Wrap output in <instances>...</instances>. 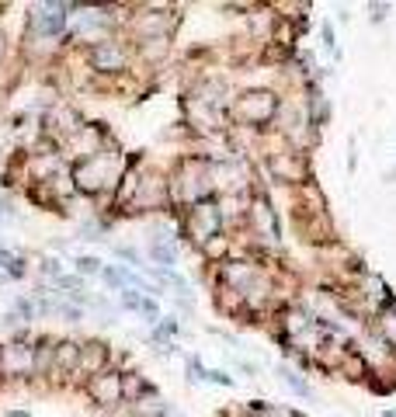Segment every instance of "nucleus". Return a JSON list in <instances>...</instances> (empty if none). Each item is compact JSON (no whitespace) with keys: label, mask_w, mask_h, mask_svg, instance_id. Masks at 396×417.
Returning <instances> with one entry per match:
<instances>
[{"label":"nucleus","mask_w":396,"mask_h":417,"mask_svg":"<svg viewBox=\"0 0 396 417\" xmlns=\"http://www.w3.org/2000/svg\"><path fill=\"white\" fill-rule=\"evenodd\" d=\"M278 94L275 91H264V87H254V91H243L233 98L230 104V115L233 122H240V129H264L275 115H278Z\"/></svg>","instance_id":"nucleus-1"},{"label":"nucleus","mask_w":396,"mask_h":417,"mask_svg":"<svg viewBox=\"0 0 396 417\" xmlns=\"http://www.w3.org/2000/svg\"><path fill=\"white\" fill-rule=\"evenodd\" d=\"M219 230H223V212L215 206V199H202V202L188 206L181 216V233L198 247H205L212 236H219Z\"/></svg>","instance_id":"nucleus-2"},{"label":"nucleus","mask_w":396,"mask_h":417,"mask_svg":"<svg viewBox=\"0 0 396 417\" xmlns=\"http://www.w3.org/2000/svg\"><path fill=\"white\" fill-rule=\"evenodd\" d=\"M111 156L115 154H98L94 160H80V164H73V171H70L73 188L83 191V195H101L108 184L118 181V174L111 171Z\"/></svg>","instance_id":"nucleus-3"},{"label":"nucleus","mask_w":396,"mask_h":417,"mask_svg":"<svg viewBox=\"0 0 396 417\" xmlns=\"http://www.w3.org/2000/svg\"><path fill=\"white\" fill-rule=\"evenodd\" d=\"M87 59H91V70H94V74H108V77H115V74H122V70H126V63H129V49H126L122 42H115V39H101V42H94V46H91Z\"/></svg>","instance_id":"nucleus-4"},{"label":"nucleus","mask_w":396,"mask_h":417,"mask_svg":"<svg viewBox=\"0 0 396 417\" xmlns=\"http://www.w3.org/2000/svg\"><path fill=\"white\" fill-rule=\"evenodd\" d=\"M268 171H271L275 181H282V184L310 181V167H306L303 154H295V150H275V154H268Z\"/></svg>","instance_id":"nucleus-5"},{"label":"nucleus","mask_w":396,"mask_h":417,"mask_svg":"<svg viewBox=\"0 0 396 417\" xmlns=\"http://www.w3.org/2000/svg\"><path fill=\"white\" fill-rule=\"evenodd\" d=\"M70 4H39L35 11H31V31L35 35H42L46 42L56 39V35H63L66 25H70Z\"/></svg>","instance_id":"nucleus-6"},{"label":"nucleus","mask_w":396,"mask_h":417,"mask_svg":"<svg viewBox=\"0 0 396 417\" xmlns=\"http://www.w3.org/2000/svg\"><path fill=\"white\" fill-rule=\"evenodd\" d=\"M185 122L195 132L219 136V132L226 129V111H219V108H209L205 101H198L195 94H188V98H185Z\"/></svg>","instance_id":"nucleus-7"},{"label":"nucleus","mask_w":396,"mask_h":417,"mask_svg":"<svg viewBox=\"0 0 396 417\" xmlns=\"http://www.w3.org/2000/svg\"><path fill=\"white\" fill-rule=\"evenodd\" d=\"M87 396H91L98 407L115 411V407L122 403V372H118V368H105L101 376L87 379Z\"/></svg>","instance_id":"nucleus-8"},{"label":"nucleus","mask_w":396,"mask_h":417,"mask_svg":"<svg viewBox=\"0 0 396 417\" xmlns=\"http://www.w3.org/2000/svg\"><path fill=\"white\" fill-rule=\"evenodd\" d=\"M4 348V372L7 379H28L35 376V355H31V344H25L21 338H14L11 344H0Z\"/></svg>","instance_id":"nucleus-9"},{"label":"nucleus","mask_w":396,"mask_h":417,"mask_svg":"<svg viewBox=\"0 0 396 417\" xmlns=\"http://www.w3.org/2000/svg\"><path fill=\"white\" fill-rule=\"evenodd\" d=\"M174 25H178L174 11H153V7L132 18V28H136L139 42H143V39H171Z\"/></svg>","instance_id":"nucleus-10"},{"label":"nucleus","mask_w":396,"mask_h":417,"mask_svg":"<svg viewBox=\"0 0 396 417\" xmlns=\"http://www.w3.org/2000/svg\"><path fill=\"white\" fill-rule=\"evenodd\" d=\"M111 362V351H108L105 341H83L80 344V365H77V376L83 379H94V376H101Z\"/></svg>","instance_id":"nucleus-11"},{"label":"nucleus","mask_w":396,"mask_h":417,"mask_svg":"<svg viewBox=\"0 0 396 417\" xmlns=\"http://www.w3.org/2000/svg\"><path fill=\"white\" fill-rule=\"evenodd\" d=\"M247 219L254 223V230L261 236H268V240H278L282 236V226H278V219H275V208L268 206V199H261V195H254L250 199V206H247Z\"/></svg>","instance_id":"nucleus-12"},{"label":"nucleus","mask_w":396,"mask_h":417,"mask_svg":"<svg viewBox=\"0 0 396 417\" xmlns=\"http://www.w3.org/2000/svg\"><path fill=\"white\" fill-rule=\"evenodd\" d=\"M77 365H80V341H56V351H53L56 379H66L70 372H77Z\"/></svg>","instance_id":"nucleus-13"},{"label":"nucleus","mask_w":396,"mask_h":417,"mask_svg":"<svg viewBox=\"0 0 396 417\" xmlns=\"http://www.w3.org/2000/svg\"><path fill=\"white\" fill-rule=\"evenodd\" d=\"M153 386L143 372H122V403H146V396H153Z\"/></svg>","instance_id":"nucleus-14"},{"label":"nucleus","mask_w":396,"mask_h":417,"mask_svg":"<svg viewBox=\"0 0 396 417\" xmlns=\"http://www.w3.org/2000/svg\"><path fill=\"white\" fill-rule=\"evenodd\" d=\"M150 261H153V268L174 271V264H178V240H150Z\"/></svg>","instance_id":"nucleus-15"},{"label":"nucleus","mask_w":396,"mask_h":417,"mask_svg":"<svg viewBox=\"0 0 396 417\" xmlns=\"http://www.w3.org/2000/svg\"><path fill=\"white\" fill-rule=\"evenodd\" d=\"M53 351H56L53 338H39L35 344H31V355H35V376H49V372H53Z\"/></svg>","instance_id":"nucleus-16"},{"label":"nucleus","mask_w":396,"mask_h":417,"mask_svg":"<svg viewBox=\"0 0 396 417\" xmlns=\"http://www.w3.org/2000/svg\"><path fill=\"white\" fill-rule=\"evenodd\" d=\"M215 306L226 313V316H237L240 310H247V303H243V292L230 286H215Z\"/></svg>","instance_id":"nucleus-17"},{"label":"nucleus","mask_w":396,"mask_h":417,"mask_svg":"<svg viewBox=\"0 0 396 417\" xmlns=\"http://www.w3.org/2000/svg\"><path fill=\"white\" fill-rule=\"evenodd\" d=\"M278 376H282V383H285L295 396H313V386H310V383H306V379H303L295 368H289V365H278Z\"/></svg>","instance_id":"nucleus-18"},{"label":"nucleus","mask_w":396,"mask_h":417,"mask_svg":"<svg viewBox=\"0 0 396 417\" xmlns=\"http://www.w3.org/2000/svg\"><path fill=\"white\" fill-rule=\"evenodd\" d=\"M379 338L386 341V348H393L396 351V310L393 306L379 313Z\"/></svg>","instance_id":"nucleus-19"},{"label":"nucleus","mask_w":396,"mask_h":417,"mask_svg":"<svg viewBox=\"0 0 396 417\" xmlns=\"http://www.w3.org/2000/svg\"><path fill=\"white\" fill-rule=\"evenodd\" d=\"M167 49H171V39H143V42H139L143 59H163Z\"/></svg>","instance_id":"nucleus-20"},{"label":"nucleus","mask_w":396,"mask_h":417,"mask_svg":"<svg viewBox=\"0 0 396 417\" xmlns=\"http://www.w3.org/2000/svg\"><path fill=\"white\" fill-rule=\"evenodd\" d=\"M202 251H205V258H209V261H219V264H223V261H226V251H230V240L219 233V236H212Z\"/></svg>","instance_id":"nucleus-21"},{"label":"nucleus","mask_w":396,"mask_h":417,"mask_svg":"<svg viewBox=\"0 0 396 417\" xmlns=\"http://www.w3.org/2000/svg\"><path fill=\"white\" fill-rule=\"evenodd\" d=\"M53 313L63 316L66 323H80L83 320V306H77V303H59V299H53Z\"/></svg>","instance_id":"nucleus-22"},{"label":"nucleus","mask_w":396,"mask_h":417,"mask_svg":"<svg viewBox=\"0 0 396 417\" xmlns=\"http://www.w3.org/2000/svg\"><path fill=\"white\" fill-rule=\"evenodd\" d=\"M73 264H77V271H80V275H101V268H105L101 261H98V258H91V254H80V258L73 261Z\"/></svg>","instance_id":"nucleus-23"},{"label":"nucleus","mask_w":396,"mask_h":417,"mask_svg":"<svg viewBox=\"0 0 396 417\" xmlns=\"http://www.w3.org/2000/svg\"><path fill=\"white\" fill-rule=\"evenodd\" d=\"M118 303H122L126 310L139 313V306H143V292H136V288H122V292H118Z\"/></svg>","instance_id":"nucleus-24"},{"label":"nucleus","mask_w":396,"mask_h":417,"mask_svg":"<svg viewBox=\"0 0 396 417\" xmlns=\"http://www.w3.org/2000/svg\"><path fill=\"white\" fill-rule=\"evenodd\" d=\"M139 313H143V316H146L153 327L160 323V306H157V299H153V296H143V306H139Z\"/></svg>","instance_id":"nucleus-25"},{"label":"nucleus","mask_w":396,"mask_h":417,"mask_svg":"<svg viewBox=\"0 0 396 417\" xmlns=\"http://www.w3.org/2000/svg\"><path fill=\"white\" fill-rule=\"evenodd\" d=\"M101 278H105L108 286L115 288V292H122V288H126V282H122V271H118V268H101Z\"/></svg>","instance_id":"nucleus-26"},{"label":"nucleus","mask_w":396,"mask_h":417,"mask_svg":"<svg viewBox=\"0 0 396 417\" xmlns=\"http://www.w3.org/2000/svg\"><path fill=\"white\" fill-rule=\"evenodd\" d=\"M115 254L122 261H129V264H139V268H146V261H143V254L136 251V247H115Z\"/></svg>","instance_id":"nucleus-27"},{"label":"nucleus","mask_w":396,"mask_h":417,"mask_svg":"<svg viewBox=\"0 0 396 417\" xmlns=\"http://www.w3.org/2000/svg\"><path fill=\"white\" fill-rule=\"evenodd\" d=\"M4 275H7V278H21V275H25V258H21V254H14V261L4 268Z\"/></svg>","instance_id":"nucleus-28"},{"label":"nucleus","mask_w":396,"mask_h":417,"mask_svg":"<svg viewBox=\"0 0 396 417\" xmlns=\"http://www.w3.org/2000/svg\"><path fill=\"white\" fill-rule=\"evenodd\" d=\"M205 379H209V383H215V386H233V379H230L223 368H205Z\"/></svg>","instance_id":"nucleus-29"},{"label":"nucleus","mask_w":396,"mask_h":417,"mask_svg":"<svg viewBox=\"0 0 396 417\" xmlns=\"http://www.w3.org/2000/svg\"><path fill=\"white\" fill-rule=\"evenodd\" d=\"M39 268H42V271L53 278V282L59 278V275H63V271H59V261H56V258H42V264H39Z\"/></svg>","instance_id":"nucleus-30"},{"label":"nucleus","mask_w":396,"mask_h":417,"mask_svg":"<svg viewBox=\"0 0 396 417\" xmlns=\"http://www.w3.org/2000/svg\"><path fill=\"white\" fill-rule=\"evenodd\" d=\"M323 46L337 56V42H334V28H330V25H323Z\"/></svg>","instance_id":"nucleus-31"},{"label":"nucleus","mask_w":396,"mask_h":417,"mask_svg":"<svg viewBox=\"0 0 396 417\" xmlns=\"http://www.w3.org/2000/svg\"><path fill=\"white\" fill-rule=\"evenodd\" d=\"M386 18V4H372V21H382Z\"/></svg>","instance_id":"nucleus-32"},{"label":"nucleus","mask_w":396,"mask_h":417,"mask_svg":"<svg viewBox=\"0 0 396 417\" xmlns=\"http://www.w3.org/2000/svg\"><path fill=\"white\" fill-rule=\"evenodd\" d=\"M7 417H31L28 411H7Z\"/></svg>","instance_id":"nucleus-33"},{"label":"nucleus","mask_w":396,"mask_h":417,"mask_svg":"<svg viewBox=\"0 0 396 417\" xmlns=\"http://www.w3.org/2000/svg\"><path fill=\"white\" fill-rule=\"evenodd\" d=\"M386 181H396V167H390V171H386Z\"/></svg>","instance_id":"nucleus-34"},{"label":"nucleus","mask_w":396,"mask_h":417,"mask_svg":"<svg viewBox=\"0 0 396 417\" xmlns=\"http://www.w3.org/2000/svg\"><path fill=\"white\" fill-rule=\"evenodd\" d=\"M0 372H4V348H0Z\"/></svg>","instance_id":"nucleus-35"}]
</instances>
